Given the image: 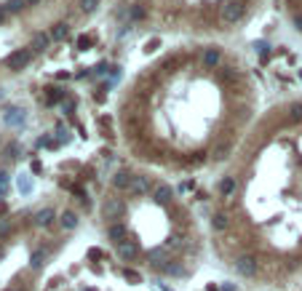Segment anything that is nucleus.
<instances>
[{"mask_svg":"<svg viewBox=\"0 0 302 291\" xmlns=\"http://www.w3.org/2000/svg\"><path fill=\"white\" fill-rule=\"evenodd\" d=\"M99 214H102V219L107 222V224L121 222L123 214H126V201H123V198H118V195H107L102 201V206H99Z\"/></svg>","mask_w":302,"mask_h":291,"instance_id":"f257e3e1","label":"nucleus"},{"mask_svg":"<svg viewBox=\"0 0 302 291\" xmlns=\"http://www.w3.org/2000/svg\"><path fill=\"white\" fill-rule=\"evenodd\" d=\"M246 14V5L244 0H225V3L219 5V19L222 24H238L241 19Z\"/></svg>","mask_w":302,"mask_h":291,"instance_id":"f03ea898","label":"nucleus"},{"mask_svg":"<svg viewBox=\"0 0 302 291\" xmlns=\"http://www.w3.org/2000/svg\"><path fill=\"white\" fill-rule=\"evenodd\" d=\"M233 267H235V273H238L241 278H254L259 273V262H257V256L254 254H241V256H235L233 259Z\"/></svg>","mask_w":302,"mask_h":291,"instance_id":"7ed1b4c3","label":"nucleus"},{"mask_svg":"<svg viewBox=\"0 0 302 291\" xmlns=\"http://www.w3.org/2000/svg\"><path fill=\"white\" fill-rule=\"evenodd\" d=\"M32 56H35V54H32V48H19V51H14V54L5 59V67L19 72V70H24L32 62Z\"/></svg>","mask_w":302,"mask_h":291,"instance_id":"20e7f679","label":"nucleus"},{"mask_svg":"<svg viewBox=\"0 0 302 291\" xmlns=\"http://www.w3.org/2000/svg\"><path fill=\"white\" fill-rule=\"evenodd\" d=\"M150 187H153V182H150V176L134 174V179H131V184H129V190H126V193H129L131 198H144V195L150 193Z\"/></svg>","mask_w":302,"mask_h":291,"instance_id":"39448f33","label":"nucleus"},{"mask_svg":"<svg viewBox=\"0 0 302 291\" xmlns=\"http://www.w3.org/2000/svg\"><path fill=\"white\" fill-rule=\"evenodd\" d=\"M147 262H150V267L163 270L169 262H172V254H169V249H166V246H158V249H153V251L147 254Z\"/></svg>","mask_w":302,"mask_h":291,"instance_id":"423d86ee","label":"nucleus"},{"mask_svg":"<svg viewBox=\"0 0 302 291\" xmlns=\"http://www.w3.org/2000/svg\"><path fill=\"white\" fill-rule=\"evenodd\" d=\"M107 241L110 243H115V246H121L123 241H129V230H126V224L123 222H115V224H107Z\"/></svg>","mask_w":302,"mask_h":291,"instance_id":"0eeeda50","label":"nucleus"},{"mask_svg":"<svg viewBox=\"0 0 302 291\" xmlns=\"http://www.w3.org/2000/svg\"><path fill=\"white\" fill-rule=\"evenodd\" d=\"M118 256H121L123 262H134L136 256H139V243L136 241H123L121 246H118Z\"/></svg>","mask_w":302,"mask_h":291,"instance_id":"6e6552de","label":"nucleus"},{"mask_svg":"<svg viewBox=\"0 0 302 291\" xmlns=\"http://www.w3.org/2000/svg\"><path fill=\"white\" fill-rule=\"evenodd\" d=\"M219 62H222V48L219 45H209V48L203 51V67L214 70V67H219Z\"/></svg>","mask_w":302,"mask_h":291,"instance_id":"1a4fd4ad","label":"nucleus"},{"mask_svg":"<svg viewBox=\"0 0 302 291\" xmlns=\"http://www.w3.org/2000/svg\"><path fill=\"white\" fill-rule=\"evenodd\" d=\"M131 179H134V174H131V171H126V168H118L115 174H113V187H115V190H129Z\"/></svg>","mask_w":302,"mask_h":291,"instance_id":"9d476101","label":"nucleus"},{"mask_svg":"<svg viewBox=\"0 0 302 291\" xmlns=\"http://www.w3.org/2000/svg\"><path fill=\"white\" fill-rule=\"evenodd\" d=\"M227 227H230V216H227L225 211H216V214L212 216V230L214 233H225Z\"/></svg>","mask_w":302,"mask_h":291,"instance_id":"9b49d317","label":"nucleus"},{"mask_svg":"<svg viewBox=\"0 0 302 291\" xmlns=\"http://www.w3.org/2000/svg\"><path fill=\"white\" fill-rule=\"evenodd\" d=\"M153 198L158 203H169L174 198V190L169 187V184H155V187H153Z\"/></svg>","mask_w":302,"mask_h":291,"instance_id":"f8f14e48","label":"nucleus"},{"mask_svg":"<svg viewBox=\"0 0 302 291\" xmlns=\"http://www.w3.org/2000/svg\"><path fill=\"white\" fill-rule=\"evenodd\" d=\"M45 259H48V251H45V249H35L30 254V267L32 270H43L45 267Z\"/></svg>","mask_w":302,"mask_h":291,"instance_id":"ddd939ff","label":"nucleus"},{"mask_svg":"<svg viewBox=\"0 0 302 291\" xmlns=\"http://www.w3.org/2000/svg\"><path fill=\"white\" fill-rule=\"evenodd\" d=\"M48 43H51V35H45V32H38V35L32 38V43H30L32 54H41V51H45V48H48Z\"/></svg>","mask_w":302,"mask_h":291,"instance_id":"4468645a","label":"nucleus"},{"mask_svg":"<svg viewBox=\"0 0 302 291\" xmlns=\"http://www.w3.org/2000/svg\"><path fill=\"white\" fill-rule=\"evenodd\" d=\"M54 216H56V211L45 206V208H41V211L35 214V224H38V227H48V224L54 222Z\"/></svg>","mask_w":302,"mask_h":291,"instance_id":"2eb2a0df","label":"nucleus"},{"mask_svg":"<svg viewBox=\"0 0 302 291\" xmlns=\"http://www.w3.org/2000/svg\"><path fill=\"white\" fill-rule=\"evenodd\" d=\"M59 224H62V230H67V233H70V230H75L78 227V214H75V211H64V214L59 216Z\"/></svg>","mask_w":302,"mask_h":291,"instance_id":"dca6fc26","label":"nucleus"},{"mask_svg":"<svg viewBox=\"0 0 302 291\" xmlns=\"http://www.w3.org/2000/svg\"><path fill=\"white\" fill-rule=\"evenodd\" d=\"M235 187H238L235 176H225V179L219 182V195H222V198H230V195L235 193Z\"/></svg>","mask_w":302,"mask_h":291,"instance_id":"f3484780","label":"nucleus"},{"mask_svg":"<svg viewBox=\"0 0 302 291\" xmlns=\"http://www.w3.org/2000/svg\"><path fill=\"white\" fill-rule=\"evenodd\" d=\"M64 96H67V91H64V88H56V85L45 88V104H56L59 99L64 102Z\"/></svg>","mask_w":302,"mask_h":291,"instance_id":"a211bd4d","label":"nucleus"},{"mask_svg":"<svg viewBox=\"0 0 302 291\" xmlns=\"http://www.w3.org/2000/svg\"><path fill=\"white\" fill-rule=\"evenodd\" d=\"M230 153H233V144H230V142H222V144H216V147H214L212 158H214V161H225Z\"/></svg>","mask_w":302,"mask_h":291,"instance_id":"6ab92c4d","label":"nucleus"},{"mask_svg":"<svg viewBox=\"0 0 302 291\" xmlns=\"http://www.w3.org/2000/svg\"><path fill=\"white\" fill-rule=\"evenodd\" d=\"M144 16H147V8H144L142 3L131 5V11H129V22H142Z\"/></svg>","mask_w":302,"mask_h":291,"instance_id":"aec40b11","label":"nucleus"},{"mask_svg":"<svg viewBox=\"0 0 302 291\" xmlns=\"http://www.w3.org/2000/svg\"><path fill=\"white\" fill-rule=\"evenodd\" d=\"M163 275H174V278H182L185 275V267H182V264H176V262H172V264H166V267L161 270Z\"/></svg>","mask_w":302,"mask_h":291,"instance_id":"412c9836","label":"nucleus"},{"mask_svg":"<svg viewBox=\"0 0 302 291\" xmlns=\"http://www.w3.org/2000/svg\"><path fill=\"white\" fill-rule=\"evenodd\" d=\"M289 121H292V123L302 121V102H292V104H289Z\"/></svg>","mask_w":302,"mask_h":291,"instance_id":"4be33fe9","label":"nucleus"},{"mask_svg":"<svg viewBox=\"0 0 302 291\" xmlns=\"http://www.w3.org/2000/svg\"><path fill=\"white\" fill-rule=\"evenodd\" d=\"M67 38V24H54V30H51V41H64Z\"/></svg>","mask_w":302,"mask_h":291,"instance_id":"5701e85b","label":"nucleus"},{"mask_svg":"<svg viewBox=\"0 0 302 291\" xmlns=\"http://www.w3.org/2000/svg\"><path fill=\"white\" fill-rule=\"evenodd\" d=\"M24 121V112L22 110H8V115H5V123L8 125H19Z\"/></svg>","mask_w":302,"mask_h":291,"instance_id":"b1692460","label":"nucleus"},{"mask_svg":"<svg viewBox=\"0 0 302 291\" xmlns=\"http://www.w3.org/2000/svg\"><path fill=\"white\" fill-rule=\"evenodd\" d=\"M5 8H8V14H19L22 8H27V3L24 0H8V3H3Z\"/></svg>","mask_w":302,"mask_h":291,"instance_id":"393cba45","label":"nucleus"},{"mask_svg":"<svg viewBox=\"0 0 302 291\" xmlns=\"http://www.w3.org/2000/svg\"><path fill=\"white\" fill-rule=\"evenodd\" d=\"M5 158H8V161H16V158H19V144L16 142L5 144Z\"/></svg>","mask_w":302,"mask_h":291,"instance_id":"a878e982","label":"nucleus"},{"mask_svg":"<svg viewBox=\"0 0 302 291\" xmlns=\"http://www.w3.org/2000/svg\"><path fill=\"white\" fill-rule=\"evenodd\" d=\"M123 278H126L129 283H142V275L136 273V270H129V267L123 270Z\"/></svg>","mask_w":302,"mask_h":291,"instance_id":"bb28decb","label":"nucleus"},{"mask_svg":"<svg viewBox=\"0 0 302 291\" xmlns=\"http://www.w3.org/2000/svg\"><path fill=\"white\" fill-rule=\"evenodd\" d=\"M219 75H222V81H233V78H235V67L225 64V67H219Z\"/></svg>","mask_w":302,"mask_h":291,"instance_id":"cd10ccee","label":"nucleus"},{"mask_svg":"<svg viewBox=\"0 0 302 291\" xmlns=\"http://www.w3.org/2000/svg\"><path fill=\"white\" fill-rule=\"evenodd\" d=\"M19 193H32V182L27 176H19Z\"/></svg>","mask_w":302,"mask_h":291,"instance_id":"c85d7f7f","label":"nucleus"},{"mask_svg":"<svg viewBox=\"0 0 302 291\" xmlns=\"http://www.w3.org/2000/svg\"><path fill=\"white\" fill-rule=\"evenodd\" d=\"M96 3H99V0H81V11H86V14H88V11L96 8Z\"/></svg>","mask_w":302,"mask_h":291,"instance_id":"c756f323","label":"nucleus"},{"mask_svg":"<svg viewBox=\"0 0 302 291\" xmlns=\"http://www.w3.org/2000/svg\"><path fill=\"white\" fill-rule=\"evenodd\" d=\"M11 233V219H0V238H5Z\"/></svg>","mask_w":302,"mask_h":291,"instance_id":"7c9ffc66","label":"nucleus"},{"mask_svg":"<svg viewBox=\"0 0 302 291\" xmlns=\"http://www.w3.org/2000/svg\"><path fill=\"white\" fill-rule=\"evenodd\" d=\"M91 43H94V38H86V35H83V38H78V48H88Z\"/></svg>","mask_w":302,"mask_h":291,"instance_id":"2f4dec72","label":"nucleus"},{"mask_svg":"<svg viewBox=\"0 0 302 291\" xmlns=\"http://www.w3.org/2000/svg\"><path fill=\"white\" fill-rule=\"evenodd\" d=\"M219 291H238V286H235V283H230V281H225L219 286Z\"/></svg>","mask_w":302,"mask_h":291,"instance_id":"473e14b6","label":"nucleus"},{"mask_svg":"<svg viewBox=\"0 0 302 291\" xmlns=\"http://www.w3.org/2000/svg\"><path fill=\"white\" fill-rule=\"evenodd\" d=\"M62 107L67 110V112H72V110H75V99H67V102H62Z\"/></svg>","mask_w":302,"mask_h":291,"instance_id":"72a5a7b5","label":"nucleus"},{"mask_svg":"<svg viewBox=\"0 0 302 291\" xmlns=\"http://www.w3.org/2000/svg\"><path fill=\"white\" fill-rule=\"evenodd\" d=\"M8 16H11V14H8V8H5V5H0V24H3Z\"/></svg>","mask_w":302,"mask_h":291,"instance_id":"f704fd0d","label":"nucleus"},{"mask_svg":"<svg viewBox=\"0 0 302 291\" xmlns=\"http://www.w3.org/2000/svg\"><path fill=\"white\" fill-rule=\"evenodd\" d=\"M292 22H294V27H297V30L302 32V14H294V19H292Z\"/></svg>","mask_w":302,"mask_h":291,"instance_id":"c9c22d12","label":"nucleus"},{"mask_svg":"<svg viewBox=\"0 0 302 291\" xmlns=\"http://www.w3.org/2000/svg\"><path fill=\"white\" fill-rule=\"evenodd\" d=\"M88 256H91V259H99L102 251H99V249H91V251H88Z\"/></svg>","mask_w":302,"mask_h":291,"instance_id":"e433bc0d","label":"nucleus"},{"mask_svg":"<svg viewBox=\"0 0 302 291\" xmlns=\"http://www.w3.org/2000/svg\"><path fill=\"white\" fill-rule=\"evenodd\" d=\"M5 179H8V174H5V171H0V184H5Z\"/></svg>","mask_w":302,"mask_h":291,"instance_id":"4c0bfd02","label":"nucleus"},{"mask_svg":"<svg viewBox=\"0 0 302 291\" xmlns=\"http://www.w3.org/2000/svg\"><path fill=\"white\" fill-rule=\"evenodd\" d=\"M24 3H27V5H35V3H41V0H24Z\"/></svg>","mask_w":302,"mask_h":291,"instance_id":"58836bf2","label":"nucleus"},{"mask_svg":"<svg viewBox=\"0 0 302 291\" xmlns=\"http://www.w3.org/2000/svg\"><path fill=\"white\" fill-rule=\"evenodd\" d=\"M5 291H22V289H5Z\"/></svg>","mask_w":302,"mask_h":291,"instance_id":"ea45409f","label":"nucleus"},{"mask_svg":"<svg viewBox=\"0 0 302 291\" xmlns=\"http://www.w3.org/2000/svg\"><path fill=\"white\" fill-rule=\"evenodd\" d=\"M300 81H302V70H300Z\"/></svg>","mask_w":302,"mask_h":291,"instance_id":"a19ab883","label":"nucleus"},{"mask_svg":"<svg viewBox=\"0 0 302 291\" xmlns=\"http://www.w3.org/2000/svg\"><path fill=\"white\" fill-rule=\"evenodd\" d=\"M88 291H94V289H88Z\"/></svg>","mask_w":302,"mask_h":291,"instance_id":"79ce46f5","label":"nucleus"},{"mask_svg":"<svg viewBox=\"0 0 302 291\" xmlns=\"http://www.w3.org/2000/svg\"><path fill=\"white\" fill-rule=\"evenodd\" d=\"M0 144H3V142H0Z\"/></svg>","mask_w":302,"mask_h":291,"instance_id":"37998d69","label":"nucleus"}]
</instances>
